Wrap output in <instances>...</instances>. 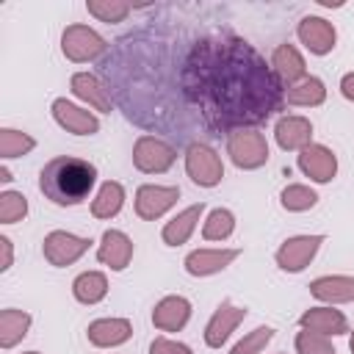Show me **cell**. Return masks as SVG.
Wrapping results in <instances>:
<instances>
[{
	"instance_id": "obj_1",
	"label": "cell",
	"mask_w": 354,
	"mask_h": 354,
	"mask_svg": "<svg viewBox=\"0 0 354 354\" xmlns=\"http://www.w3.org/2000/svg\"><path fill=\"white\" fill-rule=\"evenodd\" d=\"M100 75L133 124L188 147L257 127L285 105L271 64L227 28L144 25L108 47Z\"/></svg>"
},
{
	"instance_id": "obj_2",
	"label": "cell",
	"mask_w": 354,
	"mask_h": 354,
	"mask_svg": "<svg viewBox=\"0 0 354 354\" xmlns=\"http://www.w3.org/2000/svg\"><path fill=\"white\" fill-rule=\"evenodd\" d=\"M97 183V169L94 163L75 158V155H61L53 158L41 171H39V191L61 207L80 205Z\"/></svg>"
},
{
	"instance_id": "obj_3",
	"label": "cell",
	"mask_w": 354,
	"mask_h": 354,
	"mask_svg": "<svg viewBox=\"0 0 354 354\" xmlns=\"http://www.w3.org/2000/svg\"><path fill=\"white\" fill-rule=\"evenodd\" d=\"M227 155L238 169H260L268 163V141L257 127L235 130L227 136Z\"/></svg>"
},
{
	"instance_id": "obj_4",
	"label": "cell",
	"mask_w": 354,
	"mask_h": 354,
	"mask_svg": "<svg viewBox=\"0 0 354 354\" xmlns=\"http://www.w3.org/2000/svg\"><path fill=\"white\" fill-rule=\"evenodd\" d=\"M177 160V149L174 144L163 141L160 136H138V141L133 144V166L144 174H163L174 166Z\"/></svg>"
},
{
	"instance_id": "obj_5",
	"label": "cell",
	"mask_w": 354,
	"mask_h": 354,
	"mask_svg": "<svg viewBox=\"0 0 354 354\" xmlns=\"http://www.w3.org/2000/svg\"><path fill=\"white\" fill-rule=\"evenodd\" d=\"M185 171L196 185L213 188L224 177V163L210 144H191L185 147Z\"/></svg>"
},
{
	"instance_id": "obj_6",
	"label": "cell",
	"mask_w": 354,
	"mask_h": 354,
	"mask_svg": "<svg viewBox=\"0 0 354 354\" xmlns=\"http://www.w3.org/2000/svg\"><path fill=\"white\" fill-rule=\"evenodd\" d=\"M61 50L69 61L75 64H83V61H94V58H102L108 53V44L105 39L91 30L88 25H69L61 36Z\"/></svg>"
},
{
	"instance_id": "obj_7",
	"label": "cell",
	"mask_w": 354,
	"mask_h": 354,
	"mask_svg": "<svg viewBox=\"0 0 354 354\" xmlns=\"http://www.w3.org/2000/svg\"><path fill=\"white\" fill-rule=\"evenodd\" d=\"M91 241L88 238H80V235H72L66 230H53L44 235L41 241V252H44V260L55 268H64V266H72L75 260H80L86 252H88Z\"/></svg>"
},
{
	"instance_id": "obj_8",
	"label": "cell",
	"mask_w": 354,
	"mask_h": 354,
	"mask_svg": "<svg viewBox=\"0 0 354 354\" xmlns=\"http://www.w3.org/2000/svg\"><path fill=\"white\" fill-rule=\"evenodd\" d=\"M321 243H324V235H293L277 249V266L288 274H299L318 254Z\"/></svg>"
},
{
	"instance_id": "obj_9",
	"label": "cell",
	"mask_w": 354,
	"mask_h": 354,
	"mask_svg": "<svg viewBox=\"0 0 354 354\" xmlns=\"http://www.w3.org/2000/svg\"><path fill=\"white\" fill-rule=\"evenodd\" d=\"M180 199V188L177 185H141L136 191V216L144 221H155L160 218L166 210H171Z\"/></svg>"
},
{
	"instance_id": "obj_10",
	"label": "cell",
	"mask_w": 354,
	"mask_h": 354,
	"mask_svg": "<svg viewBox=\"0 0 354 354\" xmlns=\"http://www.w3.org/2000/svg\"><path fill=\"white\" fill-rule=\"evenodd\" d=\"M243 318H246V307H235L230 301H221L205 326V343L210 348H221Z\"/></svg>"
},
{
	"instance_id": "obj_11",
	"label": "cell",
	"mask_w": 354,
	"mask_h": 354,
	"mask_svg": "<svg viewBox=\"0 0 354 354\" xmlns=\"http://www.w3.org/2000/svg\"><path fill=\"white\" fill-rule=\"evenodd\" d=\"M301 44L313 53V55H326L335 50V41H337V33H335V25L324 17H304L296 28Z\"/></svg>"
},
{
	"instance_id": "obj_12",
	"label": "cell",
	"mask_w": 354,
	"mask_h": 354,
	"mask_svg": "<svg viewBox=\"0 0 354 354\" xmlns=\"http://www.w3.org/2000/svg\"><path fill=\"white\" fill-rule=\"evenodd\" d=\"M53 119L66 130V133H72V136H94L97 130H100V119L91 113V111H86V108H80V105H72L69 100H55L53 102Z\"/></svg>"
},
{
	"instance_id": "obj_13",
	"label": "cell",
	"mask_w": 354,
	"mask_h": 354,
	"mask_svg": "<svg viewBox=\"0 0 354 354\" xmlns=\"http://www.w3.org/2000/svg\"><path fill=\"white\" fill-rule=\"evenodd\" d=\"M299 169L313 180V183H329L337 174V158L329 147L324 144H310L299 152Z\"/></svg>"
},
{
	"instance_id": "obj_14",
	"label": "cell",
	"mask_w": 354,
	"mask_h": 354,
	"mask_svg": "<svg viewBox=\"0 0 354 354\" xmlns=\"http://www.w3.org/2000/svg\"><path fill=\"white\" fill-rule=\"evenodd\" d=\"M69 88H72V94H75L77 100L88 102L94 111H100V113H111V108H113V97H111L108 86L102 83V77L88 75V72H75L72 80H69Z\"/></svg>"
},
{
	"instance_id": "obj_15",
	"label": "cell",
	"mask_w": 354,
	"mask_h": 354,
	"mask_svg": "<svg viewBox=\"0 0 354 354\" xmlns=\"http://www.w3.org/2000/svg\"><path fill=\"white\" fill-rule=\"evenodd\" d=\"M97 260L111 271H124L133 260V241L122 230H105L97 246Z\"/></svg>"
},
{
	"instance_id": "obj_16",
	"label": "cell",
	"mask_w": 354,
	"mask_h": 354,
	"mask_svg": "<svg viewBox=\"0 0 354 354\" xmlns=\"http://www.w3.org/2000/svg\"><path fill=\"white\" fill-rule=\"evenodd\" d=\"M274 138H277L279 149H285V152L299 149L301 152L304 147L313 144V122L307 116H296V113L282 116L274 127Z\"/></svg>"
},
{
	"instance_id": "obj_17",
	"label": "cell",
	"mask_w": 354,
	"mask_h": 354,
	"mask_svg": "<svg viewBox=\"0 0 354 354\" xmlns=\"http://www.w3.org/2000/svg\"><path fill=\"white\" fill-rule=\"evenodd\" d=\"M238 254H241V249H194L183 260V266L191 277H213V274L224 271Z\"/></svg>"
},
{
	"instance_id": "obj_18",
	"label": "cell",
	"mask_w": 354,
	"mask_h": 354,
	"mask_svg": "<svg viewBox=\"0 0 354 354\" xmlns=\"http://www.w3.org/2000/svg\"><path fill=\"white\" fill-rule=\"evenodd\" d=\"M299 326L301 329H310V332H318V335H326V337H335V335H346L351 332L348 329V321L340 310L324 304V307H310L301 313L299 318Z\"/></svg>"
},
{
	"instance_id": "obj_19",
	"label": "cell",
	"mask_w": 354,
	"mask_h": 354,
	"mask_svg": "<svg viewBox=\"0 0 354 354\" xmlns=\"http://www.w3.org/2000/svg\"><path fill=\"white\" fill-rule=\"evenodd\" d=\"M191 318V301L185 296H163L152 310V324L160 332H180Z\"/></svg>"
},
{
	"instance_id": "obj_20",
	"label": "cell",
	"mask_w": 354,
	"mask_h": 354,
	"mask_svg": "<svg viewBox=\"0 0 354 354\" xmlns=\"http://www.w3.org/2000/svg\"><path fill=\"white\" fill-rule=\"evenodd\" d=\"M88 335V343L97 346V348H113V346H122L130 340L133 335V326L127 318H97L88 324L86 329Z\"/></svg>"
},
{
	"instance_id": "obj_21",
	"label": "cell",
	"mask_w": 354,
	"mask_h": 354,
	"mask_svg": "<svg viewBox=\"0 0 354 354\" xmlns=\"http://www.w3.org/2000/svg\"><path fill=\"white\" fill-rule=\"evenodd\" d=\"M310 293L324 304H346L354 301V277L348 274H326L310 282Z\"/></svg>"
},
{
	"instance_id": "obj_22",
	"label": "cell",
	"mask_w": 354,
	"mask_h": 354,
	"mask_svg": "<svg viewBox=\"0 0 354 354\" xmlns=\"http://www.w3.org/2000/svg\"><path fill=\"white\" fill-rule=\"evenodd\" d=\"M271 69H274V75L282 80L285 88L307 77V64H304L301 53H299L293 44H288V41L274 50V55H271Z\"/></svg>"
},
{
	"instance_id": "obj_23",
	"label": "cell",
	"mask_w": 354,
	"mask_h": 354,
	"mask_svg": "<svg viewBox=\"0 0 354 354\" xmlns=\"http://www.w3.org/2000/svg\"><path fill=\"white\" fill-rule=\"evenodd\" d=\"M202 213H205V202H196V205L180 210L171 221H166V227H163V232H160L163 243H166V246H183V243L191 238V232L196 230Z\"/></svg>"
},
{
	"instance_id": "obj_24",
	"label": "cell",
	"mask_w": 354,
	"mask_h": 354,
	"mask_svg": "<svg viewBox=\"0 0 354 354\" xmlns=\"http://www.w3.org/2000/svg\"><path fill=\"white\" fill-rule=\"evenodd\" d=\"M326 100V86L321 77H313L307 75L304 80L293 83L285 88V102L288 105H299V108H315Z\"/></svg>"
},
{
	"instance_id": "obj_25",
	"label": "cell",
	"mask_w": 354,
	"mask_h": 354,
	"mask_svg": "<svg viewBox=\"0 0 354 354\" xmlns=\"http://www.w3.org/2000/svg\"><path fill=\"white\" fill-rule=\"evenodd\" d=\"M122 205H124V188H122V183L105 180L100 185L97 196L91 199V216L94 218H113V216H119Z\"/></svg>"
},
{
	"instance_id": "obj_26",
	"label": "cell",
	"mask_w": 354,
	"mask_h": 354,
	"mask_svg": "<svg viewBox=\"0 0 354 354\" xmlns=\"http://www.w3.org/2000/svg\"><path fill=\"white\" fill-rule=\"evenodd\" d=\"M30 313L25 310H17V307H8L0 313V346L3 348H14L30 329Z\"/></svg>"
},
{
	"instance_id": "obj_27",
	"label": "cell",
	"mask_w": 354,
	"mask_h": 354,
	"mask_svg": "<svg viewBox=\"0 0 354 354\" xmlns=\"http://www.w3.org/2000/svg\"><path fill=\"white\" fill-rule=\"evenodd\" d=\"M72 293L80 304H97L108 296V279H105L102 271H86V274L75 277Z\"/></svg>"
},
{
	"instance_id": "obj_28",
	"label": "cell",
	"mask_w": 354,
	"mask_h": 354,
	"mask_svg": "<svg viewBox=\"0 0 354 354\" xmlns=\"http://www.w3.org/2000/svg\"><path fill=\"white\" fill-rule=\"evenodd\" d=\"M235 232V216L227 207H216L207 213L205 224H202V238L205 241H227Z\"/></svg>"
},
{
	"instance_id": "obj_29",
	"label": "cell",
	"mask_w": 354,
	"mask_h": 354,
	"mask_svg": "<svg viewBox=\"0 0 354 354\" xmlns=\"http://www.w3.org/2000/svg\"><path fill=\"white\" fill-rule=\"evenodd\" d=\"M279 202L285 210L290 213H301V210H310L315 207L318 202V194L310 188V185H301V183H293V185H285L282 194H279Z\"/></svg>"
},
{
	"instance_id": "obj_30",
	"label": "cell",
	"mask_w": 354,
	"mask_h": 354,
	"mask_svg": "<svg viewBox=\"0 0 354 354\" xmlns=\"http://www.w3.org/2000/svg\"><path fill=\"white\" fill-rule=\"evenodd\" d=\"M36 147V141L22 133V130H14V127H3L0 130V155L8 160V158H22L28 155L30 149Z\"/></svg>"
},
{
	"instance_id": "obj_31",
	"label": "cell",
	"mask_w": 354,
	"mask_h": 354,
	"mask_svg": "<svg viewBox=\"0 0 354 354\" xmlns=\"http://www.w3.org/2000/svg\"><path fill=\"white\" fill-rule=\"evenodd\" d=\"M86 11L91 17H97L100 22H122L130 14V3H122V0H88Z\"/></svg>"
},
{
	"instance_id": "obj_32",
	"label": "cell",
	"mask_w": 354,
	"mask_h": 354,
	"mask_svg": "<svg viewBox=\"0 0 354 354\" xmlns=\"http://www.w3.org/2000/svg\"><path fill=\"white\" fill-rule=\"evenodd\" d=\"M28 216V199L19 191H3L0 194V221L14 224Z\"/></svg>"
},
{
	"instance_id": "obj_33",
	"label": "cell",
	"mask_w": 354,
	"mask_h": 354,
	"mask_svg": "<svg viewBox=\"0 0 354 354\" xmlns=\"http://www.w3.org/2000/svg\"><path fill=\"white\" fill-rule=\"evenodd\" d=\"M271 340H274V329H271V326H257V329H252L249 335H243V337L232 346L230 354H260Z\"/></svg>"
},
{
	"instance_id": "obj_34",
	"label": "cell",
	"mask_w": 354,
	"mask_h": 354,
	"mask_svg": "<svg viewBox=\"0 0 354 354\" xmlns=\"http://www.w3.org/2000/svg\"><path fill=\"white\" fill-rule=\"evenodd\" d=\"M296 354H337V351H335V346L329 343L326 335L301 329L296 335Z\"/></svg>"
},
{
	"instance_id": "obj_35",
	"label": "cell",
	"mask_w": 354,
	"mask_h": 354,
	"mask_svg": "<svg viewBox=\"0 0 354 354\" xmlns=\"http://www.w3.org/2000/svg\"><path fill=\"white\" fill-rule=\"evenodd\" d=\"M149 354H194L185 343L180 340H169V337H155L149 346Z\"/></svg>"
},
{
	"instance_id": "obj_36",
	"label": "cell",
	"mask_w": 354,
	"mask_h": 354,
	"mask_svg": "<svg viewBox=\"0 0 354 354\" xmlns=\"http://www.w3.org/2000/svg\"><path fill=\"white\" fill-rule=\"evenodd\" d=\"M0 249H3V266H0V271H8L11 263H14V252H11V241L6 235H0Z\"/></svg>"
},
{
	"instance_id": "obj_37",
	"label": "cell",
	"mask_w": 354,
	"mask_h": 354,
	"mask_svg": "<svg viewBox=\"0 0 354 354\" xmlns=\"http://www.w3.org/2000/svg\"><path fill=\"white\" fill-rule=\"evenodd\" d=\"M340 94L354 102V72H348V75L340 77Z\"/></svg>"
},
{
	"instance_id": "obj_38",
	"label": "cell",
	"mask_w": 354,
	"mask_h": 354,
	"mask_svg": "<svg viewBox=\"0 0 354 354\" xmlns=\"http://www.w3.org/2000/svg\"><path fill=\"white\" fill-rule=\"evenodd\" d=\"M0 180H3V183H8V180H14V177H11V171H8L6 166H0Z\"/></svg>"
},
{
	"instance_id": "obj_39",
	"label": "cell",
	"mask_w": 354,
	"mask_h": 354,
	"mask_svg": "<svg viewBox=\"0 0 354 354\" xmlns=\"http://www.w3.org/2000/svg\"><path fill=\"white\" fill-rule=\"evenodd\" d=\"M348 348H351V354H354V329H351V337H348Z\"/></svg>"
},
{
	"instance_id": "obj_40",
	"label": "cell",
	"mask_w": 354,
	"mask_h": 354,
	"mask_svg": "<svg viewBox=\"0 0 354 354\" xmlns=\"http://www.w3.org/2000/svg\"><path fill=\"white\" fill-rule=\"evenodd\" d=\"M25 354H41V351H25Z\"/></svg>"
}]
</instances>
